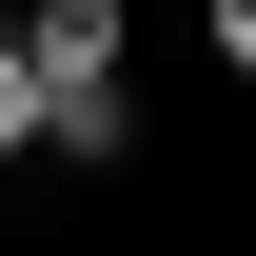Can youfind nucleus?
<instances>
[{
  "label": "nucleus",
  "instance_id": "nucleus-1",
  "mask_svg": "<svg viewBox=\"0 0 256 256\" xmlns=\"http://www.w3.org/2000/svg\"><path fill=\"white\" fill-rule=\"evenodd\" d=\"M0 40H20V79H40V98L118 79V0H40V20H0Z\"/></svg>",
  "mask_w": 256,
  "mask_h": 256
},
{
  "label": "nucleus",
  "instance_id": "nucleus-4",
  "mask_svg": "<svg viewBox=\"0 0 256 256\" xmlns=\"http://www.w3.org/2000/svg\"><path fill=\"white\" fill-rule=\"evenodd\" d=\"M217 60H236V79H256V0H217Z\"/></svg>",
  "mask_w": 256,
  "mask_h": 256
},
{
  "label": "nucleus",
  "instance_id": "nucleus-3",
  "mask_svg": "<svg viewBox=\"0 0 256 256\" xmlns=\"http://www.w3.org/2000/svg\"><path fill=\"white\" fill-rule=\"evenodd\" d=\"M0 158H40V79H20V40H0Z\"/></svg>",
  "mask_w": 256,
  "mask_h": 256
},
{
  "label": "nucleus",
  "instance_id": "nucleus-2",
  "mask_svg": "<svg viewBox=\"0 0 256 256\" xmlns=\"http://www.w3.org/2000/svg\"><path fill=\"white\" fill-rule=\"evenodd\" d=\"M40 138H60V158H138V79H79V98H40Z\"/></svg>",
  "mask_w": 256,
  "mask_h": 256
}]
</instances>
